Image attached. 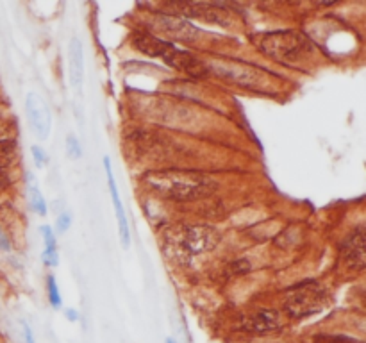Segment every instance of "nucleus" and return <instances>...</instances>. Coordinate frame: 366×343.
I'll list each match as a JSON object with an SVG mask.
<instances>
[{"instance_id": "f257e3e1", "label": "nucleus", "mask_w": 366, "mask_h": 343, "mask_svg": "<svg viewBox=\"0 0 366 343\" xmlns=\"http://www.w3.org/2000/svg\"><path fill=\"white\" fill-rule=\"evenodd\" d=\"M145 185L172 200H196L210 197L216 189V183L210 176L193 170H154L145 174Z\"/></svg>"}, {"instance_id": "f03ea898", "label": "nucleus", "mask_w": 366, "mask_h": 343, "mask_svg": "<svg viewBox=\"0 0 366 343\" xmlns=\"http://www.w3.org/2000/svg\"><path fill=\"white\" fill-rule=\"evenodd\" d=\"M259 49L266 56L274 57L277 61L292 63L309 52L311 43L301 32L279 31L268 32V34L263 36L261 41H259Z\"/></svg>"}, {"instance_id": "7ed1b4c3", "label": "nucleus", "mask_w": 366, "mask_h": 343, "mask_svg": "<svg viewBox=\"0 0 366 343\" xmlns=\"http://www.w3.org/2000/svg\"><path fill=\"white\" fill-rule=\"evenodd\" d=\"M325 306V291L316 282H305V284L293 286L288 290L284 309L289 317H307L320 311Z\"/></svg>"}, {"instance_id": "20e7f679", "label": "nucleus", "mask_w": 366, "mask_h": 343, "mask_svg": "<svg viewBox=\"0 0 366 343\" xmlns=\"http://www.w3.org/2000/svg\"><path fill=\"white\" fill-rule=\"evenodd\" d=\"M166 14L172 17H193L201 18L210 23H229V13L225 9L218 8L216 4H204V2H175V4H166Z\"/></svg>"}, {"instance_id": "39448f33", "label": "nucleus", "mask_w": 366, "mask_h": 343, "mask_svg": "<svg viewBox=\"0 0 366 343\" xmlns=\"http://www.w3.org/2000/svg\"><path fill=\"white\" fill-rule=\"evenodd\" d=\"M152 31H157L159 34L172 38V40H181V41H190L193 38H196L199 31L190 22L183 20L179 17H172L166 13H156L152 14Z\"/></svg>"}, {"instance_id": "423d86ee", "label": "nucleus", "mask_w": 366, "mask_h": 343, "mask_svg": "<svg viewBox=\"0 0 366 343\" xmlns=\"http://www.w3.org/2000/svg\"><path fill=\"white\" fill-rule=\"evenodd\" d=\"M220 243V233L210 225H193L187 227L183 238V247L190 254H202L213 251Z\"/></svg>"}, {"instance_id": "0eeeda50", "label": "nucleus", "mask_w": 366, "mask_h": 343, "mask_svg": "<svg viewBox=\"0 0 366 343\" xmlns=\"http://www.w3.org/2000/svg\"><path fill=\"white\" fill-rule=\"evenodd\" d=\"M26 111L32 132L39 140H45L50 132V113H48V107L43 98L34 92L29 93L26 101Z\"/></svg>"}, {"instance_id": "6e6552de", "label": "nucleus", "mask_w": 366, "mask_h": 343, "mask_svg": "<svg viewBox=\"0 0 366 343\" xmlns=\"http://www.w3.org/2000/svg\"><path fill=\"white\" fill-rule=\"evenodd\" d=\"M163 61H165L166 65L177 68V70L184 72V74L196 77V79H201V77H205V75L210 74V68H207L201 59H196L195 56H192V54L186 52V50L177 49L174 45H172L168 52L163 56Z\"/></svg>"}, {"instance_id": "1a4fd4ad", "label": "nucleus", "mask_w": 366, "mask_h": 343, "mask_svg": "<svg viewBox=\"0 0 366 343\" xmlns=\"http://www.w3.org/2000/svg\"><path fill=\"white\" fill-rule=\"evenodd\" d=\"M365 229L358 227L341 243V256L345 264L354 272H363L365 269Z\"/></svg>"}, {"instance_id": "9d476101", "label": "nucleus", "mask_w": 366, "mask_h": 343, "mask_svg": "<svg viewBox=\"0 0 366 343\" xmlns=\"http://www.w3.org/2000/svg\"><path fill=\"white\" fill-rule=\"evenodd\" d=\"M241 327L254 335H268L274 331H279L283 327V318L279 311L266 309V311L254 313L241 320Z\"/></svg>"}, {"instance_id": "9b49d317", "label": "nucleus", "mask_w": 366, "mask_h": 343, "mask_svg": "<svg viewBox=\"0 0 366 343\" xmlns=\"http://www.w3.org/2000/svg\"><path fill=\"white\" fill-rule=\"evenodd\" d=\"M104 167H105V176H108V183H110V191H111V197H113L114 209H116L118 225H120V238H122L123 247H129V243H131V233H129V224H127L125 213H123V207H122V200H120V195H118V189H116V183H114L113 172H111L110 158H104Z\"/></svg>"}, {"instance_id": "f8f14e48", "label": "nucleus", "mask_w": 366, "mask_h": 343, "mask_svg": "<svg viewBox=\"0 0 366 343\" xmlns=\"http://www.w3.org/2000/svg\"><path fill=\"white\" fill-rule=\"evenodd\" d=\"M134 47L140 50V52L147 54V56L161 57L163 59V56L168 52V49L172 47V43L161 40V38H157L154 32L138 31L134 34Z\"/></svg>"}, {"instance_id": "ddd939ff", "label": "nucleus", "mask_w": 366, "mask_h": 343, "mask_svg": "<svg viewBox=\"0 0 366 343\" xmlns=\"http://www.w3.org/2000/svg\"><path fill=\"white\" fill-rule=\"evenodd\" d=\"M68 56H70V83L74 86L75 92L81 90L83 84V74H84V57H83V45L77 38H74L68 49Z\"/></svg>"}, {"instance_id": "4468645a", "label": "nucleus", "mask_w": 366, "mask_h": 343, "mask_svg": "<svg viewBox=\"0 0 366 343\" xmlns=\"http://www.w3.org/2000/svg\"><path fill=\"white\" fill-rule=\"evenodd\" d=\"M14 141H0V172L13 163Z\"/></svg>"}, {"instance_id": "2eb2a0df", "label": "nucleus", "mask_w": 366, "mask_h": 343, "mask_svg": "<svg viewBox=\"0 0 366 343\" xmlns=\"http://www.w3.org/2000/svg\"><path fill=\"white\" fill-rule=\"evenodd\" d=\"M313 343H363V342L343 335H316L313 338Z\"/></svg>"}, {"instance_id": "dca6fc26", "label": "nucleus", "mask_w": 366, "mask_h": 343, "mask_svg": "<svg viewBox=\"0 0 366 343\" xmlns=\"http://www.w3.org/2000/svg\"><path fill=\"white\" fill-rule=\"evenodd\" d=\"M29 194H31V207L32 209H34V211L41 216L47 215V204H45V200H43V195L39 194V189L31 188V191H29Z\"/></svg>"}, {"instance_id": "f3484780", "label": "nucleus", "mask_w": 366, "mask_h": 343, "mask_svg": "<svg viewBox=\"0 0 366 343\" xmlns=\"http://www.w3.org/2000/svg\"><path fill=\"white\" fill-rule=\"evenodd\" d=\"M48 299H50V304H52L54 308H59V306H61V295H59L56 279H54L52 276H48Z\"/></svg>"}, {"instance_id": "a211bd4d", "label": "nucleus", "mask_w": 366, "mask_h": 343, "mask_svg": "<svg viewBox=\"0 0 366 343\" xmlns=\"http://www.w3.org/2000/svg\"><path fill=\"white\" fill-rule=\"evenodd\" d=\"M66 154L70 156L72 159H79L81 154H83V150H81V143L77 141V138L74 134L66 138Z\"/></svg>"}, {"instance_id": "6ab92c4d", "label": "nucleus", "mask_w": 366, "mask_h": 343, "mask_svg": "<svg viewBox=\"0 0 366 343\" xmlns=\"http://www.w3.org/2000/svg\"><path fill=\"white\" fill-rule=\"evenodd\" d=\"M31 152H32V158H34L36 167L43 168L45 165H47V156H45L43 149H41V147H38V145H34L31 149Z\"/></svg>"}, {"instance_id": "aec40b11", "label": "nucleus", "mask_w": 366, "mask_h": 343, "mask_svg": "<svg viewBox=\"0 0 366 343\" xmlns=\"http://www.w3.org/2000/svg\"><path fill=\"white\" fill-rule=\"evenodd\" d=\"M250 270V264L247 260H240V261H234L231 267V272L234 273V276H243V273H247Z\"/></svg>"}, {"instance_id": "412c9836", "label": "nucleus", "mask_w": 366, "mask_h": 343, "mask_svg": "<svg viewBox=\"0 0 366 343\" xmlns=\"http://www.w3.org/2000/svg\"><path fill=\"white\" fill-rule=\"evenodd\" d=\"M41 233H43L47 249H56V238H54L52 234V229L48 227V225H43V227H41Z\"/></svg>"}, {"instance_id": "4be33fe9", "label": "nucleus", "mask_w": 366, "mask_h": 343, "mask_svg": "<svg viewBox=\"0 0 366 343\" xmlns=\"http://www.w3.org/2000/svg\"><path fill=\"white\" fill-rule=\"evenodd\" d=\"M43 261H45V264H48V267H56L57 261H59V260H57L56 249H45Z\"/></svg>"}, {"instance_id": "5701e85b", "label": "nucleus", "mask_w": 366, "mask_h": 343, "mask_svg": "<svg viewBox=\"0 0 366 343\" xmlns=\"http://www.w3.org/2000/svg\"><path fill=\"white\" fill-rule=\"evenodd\" d=\"M70 224H72L70 215H68V213H63V215L57 218V231H59V233H65L66 229L70 227Z\"/></svg>"}, {"instance_id": "b1692460", "label": "nucleus", "mask_w": 366, "mask_h": 343, "mask_svg": "<svg viewBox=\"0 0 366 343\" xmlns=\"http://www.w3.org/2000/svg\"><path fill=\"white\" fill-rule=\"evenodd\" d=\"M23 333H26V340H27V343H34V338H32L31 329H29V327H27L26 324H23Z\"/></svg>"}, {"instance_id": "393cba45", "label": "nucleus", "mask_w": 366, "mask_h": 343, "mask_svg": "<svg viewBox=\"0 0 366 343\" xmlns=\"http://www.w3.org/2000/svg\"><path fill=\"white\" fill-rule=\"evenodd\" d=\"M8 186V179H6L4 172H0V188H6Z\"/></svg>"}, {"instance_id": "a878e982", "label": "nucleus", "mask_w": 366, "mask_h": 343, "mask_svg": "<svg viewBox=\"0 0 366 343\" xmlns=\"http://www.w3.org/2000/svg\"><path fill=\"white\" fill-rule=\"evenodd\" d=\"M66 315H68V318H70L72 322L77 320V317H75V311H74V309H68V311H66Z\"/></svg>"}, {"instance_id": "bb28decb", "label": "nucleus", "mask_w": 366, "mask_h": 343, "mask_svg": "<svg viewBox=\"0 0 366 343\" xmlns=\"http://www.w3.org/2000/svg\"><path fill=\"white\" fill-rule=\"evenodd\" d=\"M166 343H175V342H174V338H168L166 340Z\"/></svg>"}]
</instances>
